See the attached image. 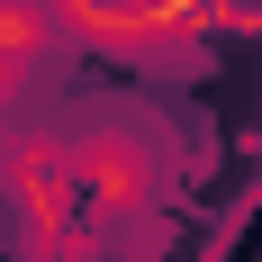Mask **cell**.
<instances>
[{
    "mask_svg": "<svg viewBox=\"0 0 262 262\" xmlns=\"http://www.w3.org/2000/svg\"><path fill=\"white\" fill-rule=\"evenodd\" d=\"M63 172H73L81 199H100V208H145L163 190V136H118V118H100V127L73 136V154H63Z\"/></svg>",
    "mask_w": 262,
    "mask_h": 262,
    "instance_id": "obj_1",
    "label": "cell"
}]
</instances>
